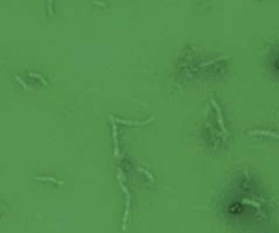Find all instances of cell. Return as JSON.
Here are the masks:
<instances>
[{
    "mask_svg": "<svg viewBox=\"0 0 279 233\" xmlns=\"http://www.w3.org/2000/svg\"><path fill=\"white\" fill-rule=\"evenodd\" d=\"M119 175H117V180H119V185L120 188L123 189V192L125 193V198H127V206H125V213H124V217H123V229H127V221L128 217H129V209H131V195L129 191L125 185H124V180H123V170L119 169Z\"/></svg>",
    "mask_w": 279,
    "mask_h": 233,
    "instance_id": "1",
    "label": "cell"
},
{
    "mask_svg": "<svg viewBox=\"0 0 279 233\" xmlns=\"http://www.w3.org/2000/svg\"><path fill=\"white\" fill-rule=\"evenodd\" d=\"M109 119L112 121H114V123H121V124H127V126H146V124L151 123V121L155 119V116H151L150 119L147 120H143V121H132V120H124V119H119V117H114V116H109Z\"/></svg>",
    "mask_w": 279,
    "mask_h": 233,
    "instance_id": "2",
    "label": "cell"
},
{
    "mask_svg": "<svg viewBox=\"0 0 279 233\" xmlns=\"http://www.w3.org/2000/svg\"><path fill=\"white\" fill-rule=\"evenodd\" d=\"M211 105L215 108V110H216V117H218V124H219V127H221L222 135L226 136V135H228V130H226V127H225V121H223V116H222V109H221V106H219V104L216 102L214 98H211Z\"/></svg>",
    "mask_w": 279,
    "mask_h": 233,
    "instance_id": "3",
    "label": "cell"
},
{
    "mask_svg": "<svg viewBox=\"0 0 279 233\" xmlns=\"http://www.w3.org/2000/svg\"><path fill=\"white\" fill-rule=\"evenodd\" d=\"M110 126H112V139H113V146H114V157L120 156V147H119V138H117V127L116 123L110 120Z\"/></svg>",
    "mask_w": 279,
    "mask_h": 233,
    "instance_id": "4",
    "label": "cell"
},
{
    "mask_svg": "<svg viewBox=\"0 0 279 233\" xmlns=\"http://www.w3.org/2000/svg\"><path fill=\"white\" fill-rule=\"evenodd\" d=\"M249 135H265V136H272L274 139L278 138L277 134L270 132V131H249Z\"/></svg>",
    "mask_w": 279,
    "mask_h": 233,
    "instance_id": "5",
    "label": "cell"
},
{
    "mask_svg": "<svg viewBox=\"0 0 279 233\" xmlns=\"http://www.w3.org/2000/svg\"><path fill=\"white\" fill-rule=\"evenodd\" d=\"M37 180H45V181H52V183H57V184H61L60 181H57V180L52 179V177H37Z\"/></svg>",
    "mask_w": 279,
    "mask_h": 233,
    "instance_id": "6",
    "label": "cell"
},
{
    "mask_svg": "<svg viewBox=\"0 0 279 233\" xmlns=\"http://www.w3.org/2000/svg\"><path fill=\"white\" fill-rule=\"evenodd\" d=\"M30 77H33V78H37V79H40L41 82H42V85H45L47 86V81L44 79V78L41 77V75H38V74H33V73H30Z\"/></svg>",
    "mask_w": 279,
    "mask_h": 233,
    "instance_id": "7",
    "label": "cell"
},
{
    "mask_svg": "<svg viewBox=\"0 0 279 233\" xmlns=\"http://www.w3.org/2000/svg\"><path fill=\"white\" fill-rule=\"evenodd\" d=\"M225 59H228V57H218V59H214V60L206 61V63H203L202 65H208V64H212V63H215V61H219V60H225Z\"/></svg>",
    "mask_w": 279,
    "mask_h": 233,
    "instance_id": "8",
    "label": "cell"
},
{
    "mask_svg": "<svg viewBox=\"0 0 279 233\" xmlns=\"http://www.w3.org/2000/svg\"><path fill=\"white\" fill-rule=\"evenodd\" d=\"M15 79H16V81H18V82H19V83H21V85H22V87H23V89H25V90H27V89H29V86H27V85H26V83H25V82H23V81H22V79H21V78H19V77H18V75H15Z\"/></svg>",
    "mask_w": 279,
    "mask_h": 233,
    "instance_id": "9",
    "label": "cell"
},
{
    "mask_svg": "<svg viewBox=\"0 0 279 233\" xmlns=\"http://www.w3.org/2000/svg\"><path fill=\"white\" fill-rule=\"evenodd\" d=\"M139 170H140V172H143V173H144V175H146V176H147V177H149V179H150V180H151V181H154V177H153L151 175H150V173H149V172H147V170H146V169H143V168H139Z\"/></svg>",
    "mask_w": 279,
    "mask_h": 233,
    "instance_id": "10",
    "label": "cell"
}]
</instances>
